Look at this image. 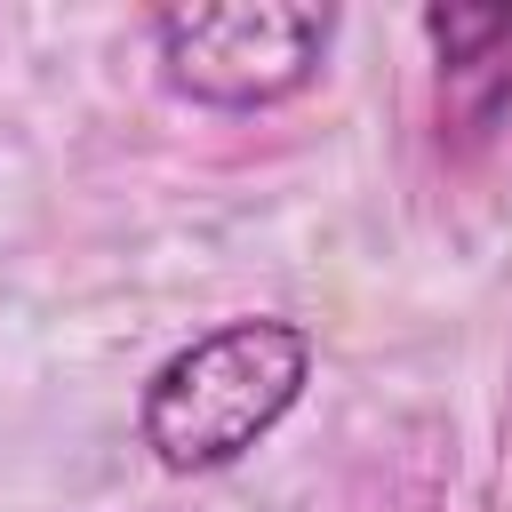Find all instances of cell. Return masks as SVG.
<instances>
[{"label": "cell", "instance_id": "6da1fadb", "mask_svg": "<svg viewBox=\"0 0 512 512\" xmlns=\"http://www.w3.org/2000/svg\"><path fill=\"white\" fill-rule=\"evenodd\" d=\"M304 384H312V336L280 312H248L176 344L144 376L136 432L160 456V472H224L304 400Z\"/></svg>", "mask_w": 512, "mask_h": 512}, {"label": "cell", "instance_id": "7a4b0ae2", "mask_svg": "<svg viewBox=\"0 0 512 512\" xmlns=\"http://www.w3.org/2000/svg\"><path fill=\"white\" fill-rule=\"evenodd\" d=\"M328 40H336V8H288V0L152 16L160 80L208 112H264V104L312 88Z\"/></svg>", "mask_w": 512, "mask_h": 512}, {"label": "cell", "instance_id": "3957f363", "mask_svg": "<svg viewBox=\"0 0 512 512\" xmlns=\"http://www.w3.org/2000/svg\"><path fill=\"white\" fill-rule=\"evenodd\" d=\"M440 56V136L480 144L512 112V8H424Z\"/></svg>", "mask_w": 512, "mask_h": 512}]
</instances>
